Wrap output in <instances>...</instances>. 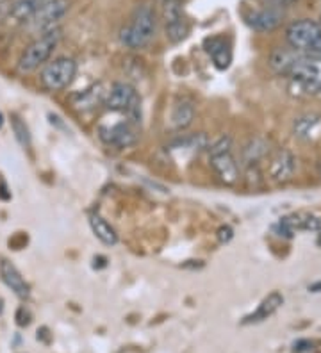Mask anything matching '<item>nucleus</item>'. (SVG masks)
Wrapping results in <instances>:
<instances>
[{
    "mask_svg": "<svg viewBox=\"0 0 321 353\" xmlns=\"http://www.w3.org/2000/svg\"><path fill=\"white\" fill-rule=\"evenodd\" d=\"M157 29V14L150 4L137 6L128 18L127 26L120 30V41L130 50L148 47Z\"/></svg>",
    "mask_w": 321,
    "mask_h": 353,
    "instance_id": "obj_1",
    "label": "nucleus"
},
{
    "mask_svg": "<svg viewBox=\"0 0 321 353\" xmlns=\"http://www.w3.org/2000/svg\"><path fill=\"white\" fill-rule=\"evenodd\" d=\"M61 38H63V30L57 29L45 32V34L38 36V38L21 52L20 59L17 63V68L20 74H32L38 68L47 65V61L50 59L54 50L59 45Z\"/></svg>",
    "mask_w": 321,
    "mask_h": 353,
    "instance_id": "obj_2",
    "label": "nucleus"
},
{
    "mask_svg": "<svg viewBox=\"0 0 321 353\" xmlns=\"http://www.w3.org/2000/svg\"><path fill=\"white\" fill-rule=\"evenodd\" d=\"M286 41L300 56L321 57V26L314 20H296L286 29Z\"/></svg>",
    "mask_w": 321,
    "mask_h": 353,
    "instance_id": "obj_3",
    "label": "nucleus"
},
{
    "mask_svg": "<svg viewBox=\"0 0 321 353\" xmlns=\"http://www.w3.org/2000/svg\"><path fill=\"white\" fill-rule=\"evenodd\" d=\"M209 163L223 184L232 185L240 181V164L234 155L231 136H220L209 147Z\"/></svg>",
    "mask_w": 321,
    "mask_h": 353,
    "instance_id": "obj_4",
    "label": "nucleus"
},
{
    "mask_svg": "<svg viewBox=\"0 0 321 353\" xmlns=\"http://www.w3.org/2000/svg\"><path fill=\"white\" fill-rule=\"evenodd\" d=\"M104 105L107 108V111L124 112L127 114V118L142 123V100H139L137 91L128 82H115L107 91Z\"/></svg>",
    "mask_w": 321,
    "mask_h": 353,
    "instance_id": "obj_5",
    "label": "nucleus"
},
{
    "mask_svg": "<svg viewBox=\"0 0 321 353\" xmlns=\"http://www.w3.org/2000/svg\"><path fill=\"white\" fill-rule=\"evenodd\" d=\"M77 75V63L72 57H57L39 72V84L47 91H61L68 88Z\"/></svg>",
    "mask_w": 321,
    "mask_h": 353,
    "instance_id": "obj_6",
    "label": "nucleus"
},
{
    "mask_svg": "<svg viewBox=\"0 0 321 353\" xmlns=\"http://www.w3.org/2000/svg\"><path fill=\"white\" fill-rule=\"evenodd\" d=\"M70 9V0H47L27 22V29L36 34V38L45 32L57 29Z\"/></svg>",
    "mask_w": 321,
    "mask_h": 353,
    "instance_id": "obj_7",
    "label": "nucleus"
},
{
    "mask_svg": "<svg viewBox=\"0 0 321 353\" xmlns=\"http://www.w3.org/2000/svg\"><path fill=\"white\" fill-rule=\"evenodd\" d=\"M287 77H291V81L296 82V86L302 90L318 93L321 91V57L300 56Z\"/></svg>",
    "mask_w": 321,
    "mask_h": 353,
    "instance_id": "obj_8",
    "label": "nucleus"
},
{
    "mask_svg": "<svg viewBox=\"0 0 321 353\" xmlns=\"http://www.w3.org/2000/svg\"><path fill=\"white\" fill-rule=\"evenodd\" d=\"M100 138L116 148H128L136 145L139 136H142V123L130 120L116 121L113 125H100Z\"/></svg>",
    "mask_w": 321,
    "mask_h": 353,
    "instance_id": "obj_9",
    "label": "nucleus"
},
{
    "mask_svg": "<svg viewBox=\"0 0 321 353\" xmlns=\"http://www.w3.org/2000/svg\"><path fill=\"white\" fill-rule=\"evenodd\" d=\"M164 6V30H166V38L170 43L177 45L188 38L191 26H189L188 18L182 13L180 2H171Z\"/></svg>",
    "mask_w": 321,
    "mask_h": 353,
    "instance_id": "obj_10",
    "label": "nucleus"
},
{
    "mask_svg": "<svg viewBox=\"0 0 321 353\" xmlns=\"http://www.w3.org/2000/svg\"><path fill=\"white\" fill-rule=\"evenodd\" d=\"M298 230H307V232L321 230V216L314 214V212H296V214H289L278 221V236L293 237V234H296Z\"/></svg>",
    "mask_w": 321,
    "mask_h": 353,
    "instance_id": "obj_11",
    "label": "nucleus"
},
{
    "mask_svg": "<svg viewBox=\"0 0 321 353\" xmlns=\"http://www.w3.org/2000/svg\"><path fill=\"white\" fill-rule=\"evenodd\" d=\"M295 172L296 157L293 155V152L286 150V148H280V150L271 157L270 166H268L270 179L273 182H277V184H284V182L291 181Z\"/></svg>",
    "mask_w": 321,
    "mask_h": 353,
    "instance_id": "obj_12",
    "label": "nucleus"
},
{
    "mask_svg": "<svg viewBox=\"0 0 321 353\" xmlns=\"http://www.w3.org/2000/svg\"><path fill=\"white\" fill-rule=\"evenodd\" d=\"M284 22V9H278L275 6H266L262 9H257L246 17V23L253 30L259 32H271Z\"/></svg>",
    "mask_w": 321,
    "mask_h": 353,
    "instance_id": "obj_13",
    "label": "nucleus"
},
{
    "mask_svg": "<svg viewBox=\"0 0 321 353\" xmlns=\"http://www.w3.org/2000/svg\"><path fill=\"white\" fill-rule=\"evenodd\" d=\"M204 48L218 70H227L232 63V45L225 36H211L204 41Z\"/></svg>",
    "mask_w": 321,
    "mask_h": 353,
    "instance_id": "obj_14",
    "label": "nucleus"
},
{
    "mask_svg": "<svg viewBox=\"0 0 321 353\" xmlns=\"http://www.w3.org/2000/svg\"><path fill=\"white\" fill-rule=\"evenodd\" d=\"M0 279L20 300H27L30 296L29 284L21 276V273L18 272V268L13 263H9L8 259L0 261Z\"/></svg>",
    "mask_w": 321,
    "mask_h": 353,
    "instance_id": "obj_15",
    "label": "nucleus"
},
{
    "mask_svg": "<svg viewBox=\"0 0 321 353\" xmlns=\"http://www.w3.org/2000/svg\"><path fill=\"white\" fill-rule=\"evenodd\" d=\"M282 305H284V296L280 293H277V291H273V293L268 294V296L259 303V307L253 310L252 314L244 316L241 325L262 323V321H266V319H270Z\"/></svg>",
    "mask_w": 321,
    "mask_h": 353,
    "instance_id": "obj_16",
    "label": "nucleus"
},
{
    "mask_svg": "<svg viewBox=\"0 0 321 353\" xmlns=\"http://www.w3.org/2000/svg\"><path fill=\"white\" fill-rule=\"evenodd\" d=\"M195 120V105L189 99H182L175 102L171 109V125L175 130H184Z\"/></svg>",
    "mask_w": 321,
    "mask_h": 353,
    "instance_id": "obj_17",
    "label": "nucleus"
},
{
    "mask_svg": "<svg viewBox=\"0 0 321 353\" xmlns=\"http://www.w3.org/2000/svg\"><path fill=\"white\" fill-rule=\"evenodd\" d=\"M45 2L47 0H17L9 11V20L13 23H27Z\"/></svg>",
    "mask_w": 321,
    "mask_h": 353,
    "instance_id": "obj_18",
    "label": "nucleus"
},
{
    "mask_svg": "<svg viewBox=\"0 0 321 353\" xmlns=\"http://www.w3.org/2000/svg\"><path fill=\"white\" fill-rule=\"evenodd\" d=\"M90 227L91 232L95 234V237H97L100 243H104V245L115 246L116 243H118V234H116V230L111 227V223H107L100 214L90 216Z\"/></svg>",
    "mask_w": 321,
    "mask_h": 353,
    "instance_id": "obj_19",
    "label": "nucleus"
},
{
    "mask_svg": "<svg viewBox=\"0 0 321 353\" xmlns=\"http://www.w3.org/2000/svg\"><path fill=\"white\" fill-rule=\"evenodd\" d=\"M298 57L300 54H296L295 50H284V48H278V50H275L273 54H271L270 66L277 72L278 75H287Z\"/></svg>",
    "mask_w": 321,
    "mask_h": 353,
    "instance_id": "obj_20",
    "label": "nucleus"
},
{
    "mask_svg": "<svg viewBox=\"0 0 321 353\" xmlns=\"http://www.w3.org/2000/svg\"><path fill=\"white\" fill-rule=\"evenodd\" d=\"M207 136L206 134H193V136H184L179 138L177 141L171 143V150L175 152H191V154H198L200 150L207 148Z\"/></svg>",
    "mask_w": 321,
    "mask_h": 353,
    "instance_id": "obj_21",
    "label": "nucleus"
},
{
    "mask_svg": "<svg viewBox=\"0 0 321 353\" xmlns=\"http://www.w3.org/2000/svg\"><path fill=\"white\" fill-rule=\"evenodd\" d=\"M268 154V143L261 138H255L243 148V163L246 168H253L259 161Z\"/></svg>",
    "mask_w": 321,
    "mask_h": 353,
    "instance_id": "obj_22",
    "label": "nucleus"
},
{
    "mask_svg": "<svg viewBox=\"0 0 321 353\" xmlns=\"http://www.w3.org/2000/svg\"><path fill=\"white\" fill-rule=\"evenodd\" d=\"M11 129H13L14 138H17V141L20 143V147L23 148V150H29L30 132H29V127L26 125V121L21 120L20 117H17V114H11Z\"/></svg>",
    "mask_w": 321,
    "mask_h": 353,
    "instance_id": "obj_23",
    "label": "nucleus"
},
{
    "mask_svg": "<svg viewBox=\"0 0 321 353\" xmlns=\"http://www.w3.org/2000/svg\"><path fill=\"white\" fill-rule=\"evenodd\" d=\"M318 125H320V118L302 117L295 121V134L298 138H311V132H314Z\"/></svg>",
    "mask_w": 321,
    "mask_h": 353,
    "instance_id": "obj_24",
    "label": "nucleus"
},
{
    "mask_svg": "<svg viewBox=\"0 0 321 353\" xmlns=\"http://www.w3.org/2000/svg\"><path fill=\"white\" fill-rule=\"evenodd\" d=\"M320 346L316 339H300L293 345V353H320Z\"/></svg>",
    "mask_w": 321,
    "mask_h": 353,
    "instance_id": "obj_25",
    "label": "nucleus"
},
{
    "mask_svg": "<svg viewBox=\"0 0 321 353\" xmlns=\"http://www.w3.org/2000/svg\"><path fill=\"white\" fill-rule=\"evenodd\" d=\"M218 241L222 243V245H225V243H228L234 237V230H232V227H228V225H223V227L218 228Z\"/></svg>",
    "mask_w": 321,
    "mask_h": 353,
    "instance_id": "obj_26",
    "label": "nucleus"
},
{
    "mask_svg": "<svg viewBox=\"0 0 321 353\" xmlns=\"http://www.w3.org/2000/svg\"><path fill=\"white\" fill-rule=\"evenodd\" d=\"M26 245H27V236L23 232H18L17 236H13L11 239H9V246L14 248V250H21Z\"/></svg>",
    "mask_w": 321,
    "mask_h": 353,
    "instance_id": "obj_27",
    "label": "nucleus"
},
{
    "mask_svg": "<svg viewBox=\"0 0 321 353\" xmlns=\"http://www.w3.org/2000/svg\"><path fill=\"white\" fill-rule=\"evenodd\" d=\"M30 323V312L26 307H20L17 310V325L18 327H27Z\"/></svg>",
    "mask_w": 321,
    "mask_h": 353,
    "instance_id": "obj_28",
    "label": "nucleus"
},
{
    "mask_svg": "<svg viewBox=\"0 0 321 353\" xmlns=\"http://www.w3.org/2000/svg\"><path fill=\"white\" fill-rule=\"evenodd\" d=\"M6 191H8L6 184H0V200H9V199H11V194L6 193Z\"/></svg>",
    "mask_w": 321,
    "mask_h": 353,
    "instance_id": "obj_29",
    "label": "nucleus"
},
{
    "mask_svg": "<svg viewBox=\"0 0 321 353\" xmlns=\"http://www.w3.org/2000/svg\"><path fill=\"white\" fill-rule=\"evenodd\" d=\"M2 125H4V114L0 112V129H2Z\"/></svg>",
    "mask_w": 321,
    "mask_h": 353,
    "instance_id": "obj_30",
    "label": "nucleus"
},
{
    "mask_svg": "<svg viewBox=\"0 0 321 353\" xmlns=\"http://www.w3.org/2000/svg\"><path fill=\"white\" fill-rule=\"evenodd\" d=\"M163 4H171V2H180V0H161Z\"/></svg>",
    "mask_w": 321,
    "mask_h": 353,
    "instance_id": "obj_31",
    "label": "nucleus"
}]
</instances>
